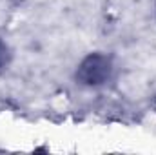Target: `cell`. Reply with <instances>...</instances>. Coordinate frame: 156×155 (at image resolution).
<instances>
[{
    "mask_svg": "<svg viewBox=\"0 0 156 155\" xmlns=\"http://www.w3.org/2000/svg\"><path fill=\"white\" fill-rule=\"evenodd\" d=\"M111 59L102 53H91L78 64L76 78L83 86H102L111 78Z\"/></svg>",
    "mask_w": 156,
    "mask_h": 155,
    "instance_id": "6da1fadb",
    "label": "cell"
},
{
    "mask_svg": "<svg viewBox=\"0 0 156 155\" xmlns=\"http://www.w3.org/2000/svg\"><path fill=\"white\" fill-rule=\"evenodd\" d=\"M9 62V47L0 40V70Z\"/></svg>",
    "mask_w": 156,
    "mask_h": 155,
    "instance_id": "7a4b0ae2",
    "label": "cell"
}]
</instances>
